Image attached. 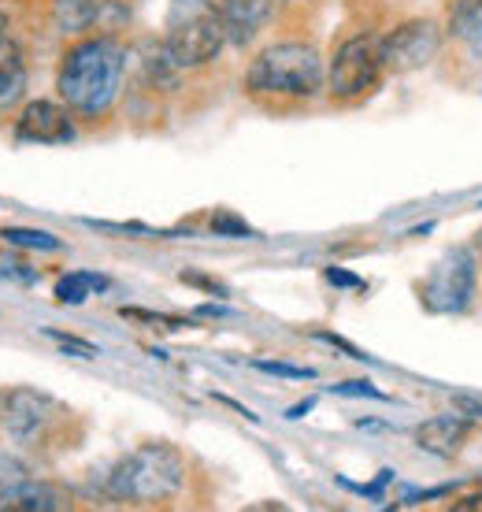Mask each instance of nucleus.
Masks as SVG:
<instances>
[{
  "mask_svg": "<svg viewBox=\"0 0 482 512\" xmlns=\"http://www.w3.org/2000/svg\"><path fill=\"white\" fill-rule=\"evenodd\" d=\"M127 78V49L112 34H86L78 38L60 60L56 71V90L60 101L75 116H108L123 93Z\"/></svg>",
  "mask_w": 482,
  "mask_h": 512,
  "instance_id": "f257e3e1",
  "label": "nucleus"
},
{
  "mask_svg": "<svg viewBox=\"0 0 482 512\" xmlns=\"http://www.w3.org/2000/svg\"><path fill=\"white\" fill-rule=\"evenodd\" d=\"M186 483V457L171 442H145L108 472V498L134 505H160Z\"/></svg>",
  "mask_w": 482,
  "mask_h": 512,
  "instance_id": "f03ea898",
  "label": "nucleus"
},
{
  "mask_svg": "<svg viewBox=\"0 0 482 512\" xmlns=\"http://www.w3.org/2000/svg\"><path fill=\"white\" fill-rule=\"evenodd\" d=\"M245 86L267 97H316L327 86V67L308 41H275L253 56Z\"/></svg>",
  "mask_w": 482,
  "mask_h": 512,
  "instance_id": "7ed1b4c3",
  "label": "nucleus"
},
{
  "mask_svg": "<svg viewBox=\"0 0 482 512\" xmlns=\"http://www.w3.org/2000/svg\"><path fill=\"white\" fill-rule=\"evenodd\" d=\"M227 41V19L216 0H171L167 4L164 45L182 71L212 64Z\"/></svg>",
  "mask_w": 482,
  "mask_h": 512,
  "instance_id": "20e7f679",
  "label": "nucleus"
},
{
  "mask_svg": "<svg viewBox=\"0 0 482 512\" xmlns=\"http://www.w3.org/2000/svg\"><path fill=\"white\" fill-rule=\"evenodd\" d=\"M386 75V64H382V34H353L345 38L334 56H330L327 67V93L334 101H360L368 97L375 86Z\"/></svg>",
  "mask_w": 482,
  "mask_h": 512,
  "instance_id": "39448f33",
  "label": "nucleus"
},
{
  "mask_svg": "<svg viewBox=\"0 0 482 512\" xmlns=\"http://www.w3.org/2000/svg\"><path fill=\"white\" fill-rule=\"evenodd\" d=\"M479 260L471 245H449L423 282V301L438 316H464L475 305Z\"/></svg>",
  "mask_w": 482,
  "mask_h": 512,
  "instance_id": "423d86ee",
  "label": "nucleus"
},
{
  "mask_svg": "<svg viewBox=\"0 0 482 512\" xmlns=\"http://www.w3.org/2000/svg\"><path fill=\"white\" fill-rule=\"evenodd\" d=\"M442 52V26L434 19H408L382 34V64L386 75H412Z\"/></svg>",
  "mask_w": 482,
  "mask_h": 512,
  "instance_id": "0eeeda50",
  "label": "nucleus"
},
{
  "mask_svg": "<svg viewBox=\"0 0 482 512\" xmlns=\"http://www.w3.org/2000/svg\"><path fill=\"white\" fill-rule=\"evenodd\" d=\"M60 416H64V409L34 386H15L4 401V431L15 446H41L52 435Z\"/></svg>",
  "mask_w": 482,
  "mask_h": 512,
  "instance_id": "6e6552de",
  "label": "nucleus"
},
{
  "mask_svg": "<svg viewBox=\"0 0 482 512\" xmlns=\"http://www.w3.org/2000/svg\"><path fill=\"white\" fill-rule=\"evenodd\" d=\"M52 23L67 38H86V34H112L130 26L127 0H56L52 4Z\"/></svg>",
  "mask_w": 482,
  "mask_h": 512,
  "instance_id": "1a4fd4ad",
  "label": "nucleus"
},
{
  "mask_svg": "<svg viewBox=\"0 0 482 512\" xmlns=\"http://www.w3.org/2000/svg\"><path fill=\"white\" fill-rule=\"evenodd\" d=\"M15 138L30 145H71L78 138V127L67 104L30 101L15 119Z\"/></svg>",
  "mask_w": 482,
  "mask_h": 512,
  "instance_id": "9d476101",
  "label": "nucleus"
},
{
  "mask_svg": "<svg viewBox=\"0 0 482 512\" xmlns=\"http://www.w3.org/2000/svg\"><path fill=\"white\" fill-rule=\"evenodd\" d=\"M471 435V420L464 412H442V416H431L416 427V446L423 453H434V457H457L464 442Z\"/></svg>",
  "mask_w": 482,
  "mask_h": 512,
  "instance_id": "9b49d317",
  "label": "nucleus"
},
{
  "mask_svg": "<svg viewBox=\"0 0 482 512\" xmlns=\"http://www.w3.org/2000/svg\"><path fill=\"white\" fill-rule=\"evenodd\" d=\"M0 509H15V512H60L71 509V494L56 483H45V479H34L26 475L15 487L0 490Z\"/></svg>",
  "mask_w": 482,
  "mask_h": 512,
  "instance_id": "f8f14e48",
  "label": "nucleus"
},
{
  "mask_svg": "<svg viewBox=\"0 0 482 512\" xmlns=\"http://www.w3.org/2000/svg\"><path fill=\"white\" fill-rule=\"evenodd\" d=\"M286 0H219L223 8V19H227V34L234 45H245L253 41L260 30H264Z\"/></svg>",
  "mask_w": 482,
  "mask_h": 512,
  "instance_id": "ddd939ff",
  "label": "nucleus"
},
{
  "mask_svg": "<svg viewBox=\"0 0 482 512\" xmlns=\"http://www.w3.org/2000/svg\"><path fill=\"white\" fill-rule=\"evenodd\" d=\"M26 93V60L19 41L8 34V23H0V108H12Z\"/></svg>",
  "mask_w": 482,
  "mask_h": 512,
  "instance_id": "4468645a",
  "label": "nucleus"
},
{
  "mask_svg": "<svg viewBox=\"0 0 482 512\" xmlns=\"http://www.w3.org/2000/svg\"><path fill=\"white\" fill-rule=\"evenodd\" d=\"M445 34L468 49L471 60H482V0H453Z\"/></svg>",
  "mask_w": 482,
  "mask_h": 512,
  "instance_id": "2eb2a0df",
  "label": "nucleus"
},
{
  "mask_svg": "<svg viewBox=\"0 0 482 512\" xmlns=\"http://www.w3.org/2000/svg\"><path fill=\"white\" fill-rule=\"evenodd\" d=\"M108 286L112 282L104 279V275H97V271H71V275H64V279L56 282V301L60 305H82L89 294H101Z\"/></svg>",
  "mask_w": 482,
  "mask_h": 512,
  "instance_id": "dca6fc26",
  "label": "nucleus"
},
{
  "mask_svg": "<svg viewBox=\"0 0 482 512\" xmlns=\"http://www.w3.org/2000/svg\"><path fill=\"white\" fill-rule=\"evenodd\" d=\"M0 238L8 245H19V249H34V253H60L64 242L52 231H38V227H4Z\"/></svg>",
  "mask_w": 482,
  "mask_h": 512,
  "instance_id": "f3484780",
  "label": "nucleus"
},
{
  "mask_svg": "<svg viewBox=\"0 0 482 512\" xmlns=\"http://www.w3.org/2000/svg\"><path fill=\"white\" fill-rule=\"evenodd\" d=\"M212 231L223 234V238H256L253 227L241 216H234V212H216V216H212Z\"/></svg>",
  "mask_w": 482,
  "mask_h": 512,
  "instance_id": "a211bd4d",
  "label": "nucleus"
},
{
  "mask_svg": "<svg viewBox=\"0 0 482 512\" xmlns=\"http://www.w3.org/2000/svg\"><path fill=\"white\" fill-rule=\"evenodd\" d=\"M253 368L264 375H279V379H316L312 368H297V364H286V360H256Z\"/></svg>",
  "mask_w": 482,
  "mask_h": 512,
  "instance_id": "6ab92c4d",
  "label": "nucleus"
},
{
  "mask_svg": "<svg viewBox=\"0 0 482 512\" xmlns=\"http://www.w3.org/2000/svg\"><path fill=\"white\" fill-rule=\"evenodd\" d=\"M30 475V468H26L19 457H12V453H0V490L15 487L19 479H26Z\"/></svg>",
  "mask_w": 482,
  "mask_h": 512,
  "instance_id": "aec40b11",
  "label": "nucleus"
},
{
  "mask_svg": "<svg viewBox=\"0 0 482 512\" xmlns=\"http://www.w3.org/2000/svg\"><path fill=\"white\" fill-rule=\"evenodd\" d=\"M334 394H342V397H371V401H386V394H382L379 386H371L364 383V379H349V383H334L330 386Z\"/></svg>",
  "mask_w": 482,
  "mask_h": 512,
  "instance_id": "412c9836",
  "label": "nucleus"
},
{
  "mask_svg": "<svg viewBox=\"0 0 482 512\" xmlns=\"http://www.w3.org/2000/svg\"><path fill=\"white\" fill-rule=\"evenodd\" d=\"M45 334H49L52 342H60L67 353H75V357H86V360L97 357V346H93V342H82V338H75V334H64V331H45Z\"/></svg>",
  "mask_w": 482,
  "mask_h": 512,
  "instance_id": "4be33fe9",
  "label": "nucleus"
},
{
  "mask_svg": "<svg viewBox=\"0 0 482 512\" xmlns=\"http://www.w3.org/2000/svg\"><path fill=\"white\" fill-rule=\"evenodd\" d=\"M182 282H186V286H197V290H204V294H212V297H227L230 294L223 282L208 279V275H197V271H182Z\"/></svg>",
  "mask_w": 482,
  "mask_h": 512,
  "instance_id": "5701e85b",
  "label": "nucleus"
},
{
  "mask_svg": "<svg viewBox=\"0 0 482 512\" xmlns=\"http://www.w3.org/2000/svg\"><path fill=\"white\" fill-rule=\"evenodd\" d=\"M323 279H327L330 286H345V290H364V279H360V275H353V271H345V268H327V271H323Z\"/></svg>",
  "mask_w": 482,
  "mask_h": 512,
  "instance_id": "b1692460",
  "label": "nucleus"
},
{
  "mask_svg": "<svg viewBox=\"0 0 482 512\" xmlns=\"http://www.w3.org/2000/svg\"><path fill=\"white\" fill-rule=\"evenodd\" d=\"M316 338H319V342H327V346H334V349H342L345 357H353V360H368V353H360V349H356L353 342H345V338H338V334H330V331H319Z\"/></svg>",
  "mask_w": 482,
  "mask_h": 512,
  "instance_id": "393cba45",
  "label": "nucleus"
},
{
  "mask_svg": "<svg viewBox=\"0 0 482 512\" xmlns=\"http://www.w3.org/2000/svg\"><path fill=\"white\" fill-rule=\"evenodd\" d=\"M457 405L464 416H482V401L479 397H457Z\"/></svg>",
  "mask_w": 482,
  "mask_h": 512,
  "instance_id": "a878e982",
  "label": "nucleus"
},
{
  "mask_svg": "<svg viewBox=\"0 0 482 512\" xmlns=\"http://www.w3.org/2000/svg\"><path fill=\"white\" fill-rule=\"evenodd\" d=\"M312 405H316V397H308V401H301V405H293V409L286 412V420H301V416H305Z\"/></svg>",
  "mask_w": 482,
  "mask_h": 512,
  "instance_id": "bb28decb",
  "label": "nucleus"
},
{
  "mask_svg": "<svg viewBox=\"0 0 482 512\" xmlns=\"http://www.w3.org/2000/svg\"><path fill=\"white\" fill-rule=\"evenodd\" d=\"M453 509H482V494H471V498H460Z\"/></svg>",
  "mask_w": 482,
  "mask_h": 512,
  "instance_id": "cd10ccee",
  "label": "nucleus"
},
{
  "mask_svg": "<svg viewBox=\"0 0 482 512\" xmlns=\"http://www.w3.org/2000/svg\"><path fill=\"white\" fill-rule=\"evenodd\" d=\"M197 316H227V308H219V305H204V308H197Z\"/></svg>",
  "mask_w": 482,
  "mask_h": 512,
  "instance_id": "c85d7f7f",
  "label": "nucleus"
},
{
  "mask_svg": "<svg viewBox=\"0 0 482 512\" xmlns=\"http://www.w3.org/2000/svg\"><path fill=\"white\" fill-rule=\"evenodd\" d=\"M471 249H475V260H479V268H482V231H479V238H475V245H471Z\"/></svg>",
  "mask_w": 482,
  "mask_h": 512,
  "instance_id": "c756f323",
  "label": "nucleus"
},
{
  "mask_svg": "<svg viewBox=\"0 0 482 512\" xmlns=\"http://www.w3.org/2000/svg\"><path fill=\"white\" fill-rule=\"evenodd\" d=\"M0 23H4V15H0Z\"/></svg>",
  "mask_w": 482,
  "mask_h": 512,
  "instance_id": "7c9ffc66",
  "label": "nucleus"
}]
</instances>
